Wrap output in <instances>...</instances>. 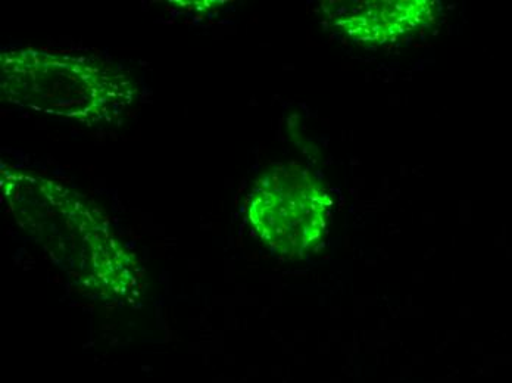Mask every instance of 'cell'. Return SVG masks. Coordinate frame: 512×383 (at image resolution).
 <instances>
[{
    "instance_id": "obj_1",
    "label": "cell",
    "mask_w": 512,
    "mask_h": 383,
    "mask_svg": "<svg viewBox=\"0 0 512 383\" xmlns=\"http://www.w3.org/2000/svg\"><path fill=\"white\" fill-rule=\"evenodd\" d=\"M332 205L326 186L307 168L276 164L252 186L248 219L264 244L277 254L296 258L321 241Z\"/></svg>"
},
{
    "instance_id": "obj_2",
    "label": "cell",
    "mask_w": 512,
    "mask_h": 383,
    "mask_svg": "<svg viewBox=\"0 0 512 383\" xmlns=\"http://www.w3.org/2000/svg\"><path fill=\"white\" fill-rule=\"evenodd\" d=\"M2 61L9 67L52 82V86H3L11 102L46 111V114L93 123L117 111L126 98L128 84L123 76L99 62L34 51L15 52L8 58L3 55Z\"/></svg>"
},
{
    "instance_id": "obj_3",
    "label": "cell",
    "mask_w": 512,
    "mask_h": 383,
    "mask_svg": "<svg viewBox=\"0 0 512 383\" xmlns=\"http://www.w3.org/2000/svg\"><path fill=\"white\" fill-rule=\"evenodd\" d=\"M436 9V3L430 0L352 2L340 6L333 21L354 42L383 46L430 26L435 21Z\"/></svg>"
}]
</instances>
